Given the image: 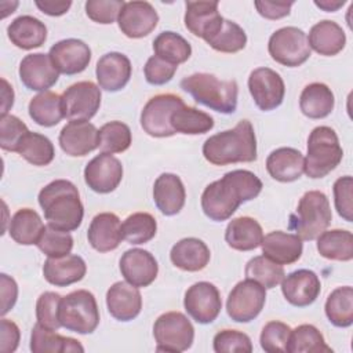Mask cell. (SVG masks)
Segmentation results:
<instances>
[{"label":"cell","mask_w":353,"mask_h":353,"mask_svg":"<svg viewBox=\"0 0 353 353\" xmlns=\"http://www.w3.org/2000/svg\"><path fill=\"white\" fill-rule=\"evenodd\" d=\"M0 283H1V316L8 313L18 298V285L15 280L6 273L0 274Z\"/></svg>","instance_id":"obj_58"},{"label":"cell","mask_w":353,"mask_h":353,"mask_svg":"<svg viewBox=\"0 0 353 353\" xmlns=\"http://www.w3.org/2000/svg\"><path fill=\"white\" fill-rule=\"evenodd\" d=\"M87 272L85 262L79 255L68 254L59 258H48L43 265L44 279L55 287H68L80 281Z\"/></svg>","instance_id":"obj_28"},{"label":"cell","mask_w":353,"mask_h":353,"mask_svg":"<svg viewBox=\"0 0 353 353\" xmlns=\"http://www.w3.org/2000/svg\"><path fill=\"white\" fill-rule=\"evenodd\" d=\"M266 170L279 182H294L303 174L305 157L298 149L279 148L268 156Z\"/></svg>","instance_id":"obj_30"},{"label":"cell","mask_w":353,"mask_h":353,"mask_svg":"<svg viewBox=\"0 0 353 353\" xmlns=\"http://www.w3.org/2000/svg\"><path fill=\"white\" fill-rule=\"evenodd\" d=\"M131 73V61L121 52H108L102 55L95 68L99 88L110 92L124 88L130 81Z\"/></svg>","instance_id":"obj_23"},{"label":"cell","mask_w":353,"mask_h":353,"mask_svg":"<svg viewBox=\"0 0 353 353\" xmlns=\"http://www.w3.org/2000/svg\"><path fill=\"white\" fill-rule=\"evenodd\" d=\"M120 272L127 283L135 287H148L156 280L159 265L149 251L131 248L120 258Z\"/></svg>","instance_id":"obj_21"},{"label":"cell","mask_w":353,"mask_h":353,"mask_svg":"<svg viewBox=\"0 0 353 353\" xmlns=\"http://www.w3.org/2000/svg\"><path fill=\"white\" fill-rule=\"evenodd\" d=\"M30 119L43 127L57 125L62 117V97L57 92L44 91L34 95L28 106Z\"/></svg>","instance_id":"obj_39"},{"label":"cell","mask_w":353,"mask_h":353,"mask_svg":"<svg viewBox=\"0 0 353 353\" xmlns=\"http://www.w3.org/2000/svg\"><path fill=\"white\" fill-rule=\"evenodd\" d=\"M334 201L335 210L339 216H342L346 222L353 221V201H352V190H353V178L350 175L341 176L334 183Z\"/></svg>","instance_id":"obj_54"},{"label":"cell","mask_w":353,"mask_h":353,"mask_svg":"<svg viewBox=\"0 0 353 353\" xmlns=\"http://www.w3.org/2000/svg\"><path fill=\"white\" fill-rule=\"evenodd\" d=\"M183 306L194 321L199 324H210L216 320L221 313V294L212 283L199 281L186 290Z\"/></svg>","instance_id":"obj_13"},{"label":"cell","mask_w":353,"mask_h":353,"mask_svg":"<svg viewBox=\"0 0 353 353\" xmlns=\"http://www.w3.org/2000/svg\"><path fill=\"white\" fill-rule=\"evenodd\" d=\"M153 50L154 55L174 65L186 62L192 55V46L189 44V41L181 34L171 30L161 32L153 40Z\"/></svg>","instance_id":"obj_42"},{"label":"cell","mask_w":353,"mask_h":353,"mask_svg":"<svg viewBox=\"0 0 353 353\" xmlns=\"http://www.w3.org/2000/svg\"><path fill=\"white\" fill-rule=\"evenodd\" d=\"M211 258L207 244L196 237H186L175 243L170 252V259L174 266L185 272L203 270Z\"/></svg>","instance_id":"obj_29"},{"label":"cell","mask_w":353,"mask_h":353,"mask_svg":"<svg viewBox=\"0 0 353 353\" xmlns=\"http://www.w3.org/2000/svg\"><path fill=\"white\" fill-rule=\"evenodd\" d=\"M182 103L183 101L181 97L170 92L152 97L141 113V125L143 131L154 138L175 135L170 119L172 112Z\"/></svg>","instance_id":"obj_11"},{"label":"cell","mask_w":353,"mask_h":353,"mask_svg":"<svg viewBox=\"0 0 353 353\" xmlns=\"http://www.w3.org/2000/svg\"><path fill=\"white\" fill-rule=\"evenodd\" d=\"M262 181L248 170H233L205 186L201 210L211 221L229 219L241 203L255 199L262 190Z\"/></svg>","instance_id":"obj_1"},{"label":"cell","mask_w":353,"mask_h":353,"mask_svg":"<svg viewBox=\"0 0 353 353\" xmlns=\"http://www.w3.org/2000/svg\"><path fill=\"white\" fill-rule=\"evenodd\" d=\"M203 156L214 165L255 161L256 138L251 121L240 120L234 128L207 138L203 143Z\"/></svg>","instance_id":"obj_3"},{"label":"cell","mask_w":353,"mask_h":353,"mask_svg":"<svg viewBox=\"0 0 353 353\" xmlns=\"http://www.w3.org/2000/svg\"><path fill=\"white\" fill-rule=\"evenodd\" d=\"M43 229V221L34 210L21 208L12 215L8 233L15 243L21 245H32L37 244Z\"/></svg>","instance_id":"obj_36"},{"label":"cell","mask_w":353,"mask_h":353,"mask_svg":"<svg viewBox=\"0 0 353 353\" xmlns=\"http://www.w3.org/2000/svg\"><path fill=\"white\" fill-rule=\"evenodd\" d=\"M346 1L345 0H338V1H334V0H320V1H314V4L319 7V8H321V10H324V11H327V12H334V11H336L338 8H341L343 4H345Z\"/></svg>","instance_id":"obj_61"},{"label":"cell","mask_w":353,"mask_h":353,"mask_svg":"<svg viewBox=\"0 0 353 353\" xmlns=\"http://www.w3.org/2000/svg\"><path fill=\"white\" fill-rule=\"evenodd\" d=\"M310 50L324 57L339 54L346 44V34L343 29L334 21L324 19L312 26L307 37Z\"/></svg>","instance_id":"obj_31"},{"label":"cell","mask_w":353,"mask_h":353,"mask_svg":"<svg viewBox=\"0 0 353 353\" xmlns=\"http://www.w3.org/2000/svg\"><path fill=\"white\" fill-rule=\"evenodd\" d=\"M170 123L175 134L186 135L205 134L214 127V119L208 113L188 106L185 102L172 112Z\"/></svg>","instance_id":"obj_38"},{"label":"cell","mask_w":353,"mask_h":353,"mask_svg":"<svg viewBox=\"0 0 353 353\" xmlns=\"http://www.w3.org/2000/svg\"><path fill=\"white\" fill-rule=\"evenodd\" d=\"M261 247L263 256L279 265H291L296 262L303 250L299 236L281 230H273L263 236Z\"/></svg>","instance_id":"obj_26"},{"label":"cell","mask_w":353,"mask_h":353,"mask_svg":"<svg viewBox=\"0 0 353 353\" xmlns=\"http://www.w3.org/2000/svg\"><path fill=\"white\" fill-rule=\"evenodd\" d=\"M123 179V165L112 154L101 153L95 156L84 168V181L97 193L113 192Z\"/></svg>","instance_id":"obj_16"},{"label":"cell","mask_w":353,"mask_h":353,"mask_svg":"<svg viewBox=\"0 0 353 353\" xmlns=\"http://www.w3.org/2000/svg\"><path fill=\"white\" fill-rule=\"evenodd\" d=\"M159 15L149 1H127L120 10L117 23L127 37L141 39L157 26Z\"/></svg>","instance_id":"obj_17"},{"label":"cell","mask_w":353,"mask_h":353,"mask_svg":"<svg viewBox=\"0 0 353 353\" xmlns=\"http://www.w3.org/2000/svg\"><path fill=\"white\" fill-rule=\"evenodd\" d=\"M36 245L48 258H59L70 254L73 248V237L69 232H63L47 225L44 226Z\"/></svg>","instance_id":"obj_48"},{"label":"cell","mask_w":353,"mask_h":353,"mask_svg":"<svg viewBox=\"0 0 353 353\" xmlns=\"http://www.w3.org/2000/svg\"><path fill=\"white\" fill-rule=\"evenodd\" d=\"M343 157L336 132L327 125H319L312 130L307 138V154L305 170L309 178H324L335 170Z\"/></svg>","instance_id":"obj_5"},{"label":"cell","mask_w":353,"mask_h":353,"mask_svg":"<svg viewBox=\"0 0 353 353\" xmlns=\"http://www.w3.org/2000/svg\"><path fill=\"white\" fill-rule=\"evenodd\" d=\"M265 302L266 288L251 279H245L239 281L230 291L226 301V312L233 321L248 323L262 312Z\"/></svg>","instance_id":"obj_10"},{"label":"cell","mask_w":353,"mask_h":353,"mask_svg":"<svg viewBox=\"0 0 353 353\" xmlns=\"http://www.w3.org/2000/svg\"><path fill=\"white\" fill-rule=\"evenodd\" d=\"M7 33L11 43L22 50L41 47L47 40L46 25L32 15H21L15 18L8 25Z\"/></svg>","instance_id":"obj_33"},{"label":"cell","mask_w":353,"mask_h":353,"mask_svg":"<svg viewBox=\"0 0 353 353\" xmlns=\"http://www.w3.org/2000/svg\"><path fill=\"white\" fill-rule=\"evenodd\" d=\"M214 350L216 353H232V352H252V343L247 334L237 330H222L215 334Z\"/></svg>","instance_id":"obj_52"},{"label":"cell","mask_w":353,"mask_h":353,"mask_svg":"<svg viewBox=\"0 0 353 353\" xmlns=\"http://www.w3.org/2000/svg\"><path fill=\"white\" fill-rule=\"evenodd\" d=\"M325 316L328 321L339 328L353 324V288L343 285L335 288L325 301Z\"/></svg>","instance_id":"obj_40"},{"label":"cell","mask_w":353,"mask_h":353,"mask_svg":"<svg viewBox=\"0 0 353 353\" xmlns=\"http://www.w3.org/2000/svg\"><path fill=\"white\" fill-rule=\"evenodd\" d=\"M263 230L259 222L251 216H239L232 219L225 230L228 245L237 251H251L261 245Z\"/></svg>","instance_id":"obj_32"},{"label":"cell","mask_w":353,"mask_h":353,"mask_svg":"<svg viewBox=\"0 0 353 353\" xmlns=\"http://www.w3.org/2000/svg\"><path fill=\"white\" fill-rule=\"evenodd\" d=\"M288 353H332V349L325 343L323 334L312 324H301L291 330Z\"/></svg>","instance_id":"obj_41"},{"label":"cell","mask_w":353,"mask_h":353,"mask_svg":"<svg viewBox=\"0 0 353 353\" xmlns=\"http://www.w3.org/2000/svg\"><path fill=\"white\" fill-rule=\"evenodd\" d=\"M321 290L319 276L309 269H298L281 281V292L288 303L298 307L312 305Z\"/></svg>","instance_id":"obj_20"},{"label":"cell","mask_w":353,"mask_h":353,"mask_svg":"<svg viewBox=\"0 0 353 353\" xmlns=\"http://www.w3.org/2000/svg\"><path fill=\"white\" fill-rule=\"evenodd\" d=\"M88 243L98 252H109L116 250L121 240V222L113 212H101L95 215L87 230Z\"/></svg>","instance_id":"obj_25"},{"label":"cell","mask_w":353,"mask_h":353,"mask_svg":"<svg viewBox=\"0 0 353 353\" xmlns=\"http://www.w3.org/2000/svg\"><path fill=\"white\" fill-rule=\"evenodd\" d=\"M39 204L50 226L72 232L83 221L84 207L77 188L66 179H55L46 185L39 193Z\"/></svg>","instance_id":"obj_2"},{"label":"cell","mask_w":353,"mask_h":353,"mask_svg":"<svg viewBox=\"0 0 353 353\" xmlns=\"http://www.w3.org/2000/svg\"><path fill=\"white\" fill-rule=\"evenodd\" d=\"M36 7L51 17H59L63 15L65 12H68V10L72 6V1H54V0H44V1H34Z\"/></svg>","instance_id":"obj_59"},{"label":"cell","mask_w":353,"mask_h":353,"mask_svg":"<svg viewBox=\"0 0 353 353\" xmlns=\"http://www.w3.org/2000/svg\"><path fill=\"white\" fill-rule=\"evenodd\" d=\"M291 328L283 321H269L262 328L259 342L261 347L269 353H285Z\"/></svg>","instance_id":"obj_49"},{"label":"cell","mask_w":353,"mask_h":353,"mask_svg":"<svg viewBox=\"0 0 353 353\" xmlns=\"http://www.w3.org/2000/svg\"><path fill=\"white\" fill-rule=\"evenodd\" d=\"M157 232V222L149 212H134L121 223L123 239L134 245L150 241Z\"/></svg>","instance_id":"obj_44"},{"label":"cell","mask_w":353,"mask_h":353,"mask_svg":"<svg viewBox=\"0 0 353 353\" xmlns=\"http://www.w3.org/2000/svg\"><path fill=\"white\" fill-rule=\"evenodd\" d=\"M26 124L14 114H4L0 119V146L7 152H17L21 139L28 134Z\"/></svg>","instance_id":"obj_51"},{"label":"cell","mask_w":353,"mask_h":353,"mask_svg":"<svg viewBox=\"0 0 353 353\" xmlns=\"http://www.w3.org/2000/svg\"><path fill=\"white\" fill-rule=\"evenodd\" d=\"M3 85H4V90H3V110H1V116L7 114L8 109H10V108L12 106V103H14V91L11 90L10 94L7 95V92H8V83H7V80H4V79H3Z\"/></svg>","instance_id":"obj_60"},{"label":"cell","mask_w":353,"mask_h":353,"mask_svg":"<svg viewBox=\"0 0 353 353\" xmlns=\"http://www.w3.org/2000/svg\"><path fill=\"white\" fill-rule=\"evenodd\" d=\"M30 350L33 353H65V352H84L83 345L69 336H62L54 330L41 327L39 323L32 328Z\"/></svg>","instance_id":"obj_35"},{"label":"cell","mask_w":353,"mask_h":353,"mask_svg":"<svg viewBox=\"0 0 353 353\" xmlns=\"http://www.w3.org/2000/svg\"><path fill=\"white\" fill-rule=\"evenodd\" d=\"M245 277L259 283L265 288H274L279 285L285 273L281 265L270 261L269 258L259 255L251 258L245 265Z\"/></svg>","instance_id":"obj_45"},{"label":"cell","mask_w":353,"mask_h":353,"mask_svg":"<svg viewBox=\"0 0 353 353\" xmlns=\"http://www.w3.org/2000/svg\"><path fill=\"white\" fill-rule=\"evenodd\" d=\"M0 352L3 353H12L17 350L19 345V328L18 325L8 320V319H1L0 321Z\"/></svg>","instance_id":"obj_56"},{"label":"cell","mask_w":353,"mask_h":353,"mask_svg":"<svg viewBox=\"0 0 353 353\" xmlns=\"http://www.w3.org/2000/svg\"><path fill=\"white\" fill-rule=\"evenodd\" d=\"M181 88L215 112L230 114L237 109L239 87L236 80H219L210 73H193L181 80Z\"/></svg>","instance_id":"obj_4"},{"label":"cell","mask_w":353,"mask_h":353,"mask_svg":"<svg viewBox=\"0 0 353 353\" xmlns=\"http://www.w3.org/2000/svg\"><path fill=\"white\" fill-rule=\"evenodd\" d=\"M61 299L62 296L52 291L43 292L39 296L36 302V319L41 327L54 331L62 327L59 321Z\"/></svg>","instance_id":"obj_50"},{"label":"cell","mask_w":353,"mask_h":353,"mask_svg":"<svg viewBox=\"0 0 353 353\" xmlns=\"http://www.w3.org/2000/svg\"><path fill=\"white\" fill-rule=\"evenodd\" d=\"M59 321L63 328L77 334H91L99 324V309L92 292L77 290L62 296Z\"/></svg>","instance_id":"obj_7"},{"label":"cell","mask_w":353,"mask_h":353,"mask_svg":"<svg viewBox=\"0 0 353 353\" xmlns=\"http://www.w3.org/2000/svg\"><path fill=\"white\" fill-rule=\"evenodd\" d=\"M17 153H19L28 163L37 167L48 165L55 156L52 142L46 135L30 131L21 139Z\"/></svg>","instance_id":"obj_43"},{"label":"cell","mask_w":353,"mask_h":353,"mask_svg":"<svg viewBox=\"0 0 353 353\" xmlns=\"http://www.w3.org/2000/svg\"><path fill=\"white\" fill-rule=\"evenodd\" d=\"M255 8L259 15L266 19H280L290 14L294 1H255Z\"/></svg>","instance_id":"obj_57"},{"label":"cell","mask_w":353,"mask_h":353,"mask_svg":"<svg viewBox=\"0 0 353 353\" xmlns=\"http://www.w3.org/2000/svg\"><path fill=\"white\" fill-rule=\"evenodd\" d=\"M124 3L123 0H88L85 3V14L97 23H113L119 18Z\"/></svg>","instance_id":"obj_53"},{"label":"cell","mask_w":353,"mask_h":353,"mask_svg":"<svg viewBox=\"0 0 353 353\" xmlns=\"http://www.w3.org/2000/svg\"><path fill=\"white\" fill-rule=\"evenodd\" d=\"M185 6L183 21L186 29L207 43L221 29L225 19L218 11V1H186Z\"/></svg>","instance_id":"obj_15"},{"label":"cell","mask_w":353,"mask_h":353,"mask_svg":"<svg viewBox=\"0 0 353 353\" xmlns=\"http://www.w3.org/2000/svg\"><path fill=\"white\" fill-rule=\"evenodd\" d=\"M59 77L48 54L36 52L26 55L19 63V79L32 91H47Z\"/></svg>","instance_id":"obj_19"},{"label":"cell","mask_w":353,"mask_h":353,"mask_svg":"<svg viewBox=\"0 0 353 353\" xmlns=\"http://www.w3.org/2000/svg\"><path fill=\"white\" fill-rule=\"evenodd\" d=\"M157 352H185L194 339L190 320L181 312H167L157 317L153 325Z\"/></svg>","instance_id":"obj_8"},{"label":"cell","mask_w":353,"mask_h":353,"mask_svg":"<svg viewBox=\"0 0 353 353\" xmlns=\"http://www.w3.org/2000/svg\"><path fill=\"white\" fill-rule=\"evenodd\" d=\"M101 106V88L92 81H79L62 94L63 117L69 121L94 117Z\"/></svg>","instance_id":"obj_12"},{"label":"cell","mask_w":353,"mask_h":353,"mask_svg":"<svg viewBox=\"0 0 353 353\" xmlns=\"http://www.w3.org/2000/svg\"><path fill=\"white\" fill-rule=\"evenodd\" d=\"M248 90L255 105L269 112L283 103L285 85L281 76L270 68H256L250 73Z\"/></svg>","instance_id":"obj_14"},{"label":"cell","mask_w":353,"mask_h":353,"mask_svg":"<svg viewBox=\"0 0 353 353\" xmlns=\"http://www.w3.org/2000/svg\"><path fill=\"white\" fill-rule=\"evenodd\" d=\"M176 69H178V65L167 62L165 59L157 55H152L143 66V73L149 84L163 85L174 77Z\"/></svg>","instance_id":"obj_55"},{"label":"cell","mask_w":353,"mask_h":353,"mask_svg":"<svg viewBox=\"0 0 353 353\" xmlns=\"http://www.w3.org/2000/svg\"><path fill=\"white\" fill-rule=\"evenodd\" d=\"M268 51L272 59L288 68L301 66L309 59L312 52L306 33L295 26L277 29L269 39Z\"/></svg>","instance_id":"obj_9"},{"label":"cell","mask_w":353,"mask_h":353,"mask_svg":"<svg viewBox=\"0 0 353 353\" xmlns=\"http://www.w3.org/2000/svg\"><path fill=\"white\" fill-rule=\"evenodd\" d=\"M58 141L61 149L73 157L85 156L99 145L98 130L92 123L85 120L69 121L61 130Z\"/></svg>","instance_id":"obj_22"},{"label":"cell","mask_w":353,"mask_h":353,"mask_svg":"<svg viewBox=\"0 0 353 353\" xmlns=\"http://www.w3.org/2000/svg\"><path fill=\"white\" fill-rule=\"evenodd\" d=\"M215 51L233 54L241 51L247 44L244 29L230 19H223L221 29L207 41Z\"/></svg>","instance_id":"obj_47"},{"label":"cell","mask_w":353,"mask_h":353,"mask_svg":"<svg viewBox=\"0 0 353 353\" xmlns=\"http://www.w3.org/2000/svg\"><path fill=\"white\" fill-rule=\"evenodd\" d=\"M50 59L59 73L72 76L85 70L91 61L88 44L79 39H65L50 48Z\"/></svg>","instance_id":"obj_18"},{"label":"cell","mask_w":353,"mask_h":353,"mask_svg":"<svg viewBox=\"0 0 353 353\" xmlns=\"http://www.w3.org/2000/svg\"><path fill=\"white\" fill-rule=\"evenodd\" d=\"M317 251L331 261H350L353 258V234L345 229L324 230L317 236Z\"/></svg>","instance_id":"obj_37"},{"label":"cell","mask_w":353,"mask_h":353,"mask_svg":"<svg viewBox=\"0 0 353 353\" xmlns=\"http://www.w3.org/2000/svg\"><path fill=\"white\" fill-rule=\"evenodd\" d=\"M332 212L327 196L320 190L306 192L290 216V229L301 240H314L331 223Z\"/></svg>","instance_id":"obj_6"},{"label":"cell","mask_w":353,"mask_h":353,"mask_svg":"<svg viewBox=\"0 0 353 353\" xmlns=\"http://www.w3.org/2000/svg\"><path fill=\"white\" fill-rule=\"evenodd\" d=\"M153 200L161 214L168 216L178 214L186 200V192L181 178L171 172L159 175L153 185Z\"/></svg>","instance_id":"obj_27"},{"label":"cell","mask_w":353,"mask_h":353,"mask_svg":"<svg viewBox=\"0 0 353 353\" xmlns=\"http://www.w3.org/2000/svg\"><path fill=\"white\" fill-rule=\"evenodd\" d=\"M106 306L113 319L130 321L141 313L142 296L138 287L125 281H117L106 292Z\"/></svg>","instance_id":"obj_24"},{"label":"cell","mask_w":353,"mask_h":353,"mask_svg":"<svg viewBox=\"0 0 353 353\" xmlns=\"http://www.w3.org/2000/svg\"><path fill=\"white\" fill-rule=\"evenodd\" d=\"M335 105V98L331 88L324 83L307 84L299 97L301 112L309 119L327 117Z\"/></svg>","instance_id":"obj_34"},{"label":"cell","mask_w":353,"mask_h":353,"mask_svg":"<svg viewBox=\"0 0 353 353\" xmlns=\"http://www.w3.org/2000/svg\"><path fill=\"white\" fill-rule=\"evenodd\" d=\"M98 137H99L98 148L101 149L102 153H108V154L121 153L127 150L132 141L130 127L125 123H121L117 120L103 124L98 131Z\"/></svg>","instance_id":"obj_46"}]
</instances>
